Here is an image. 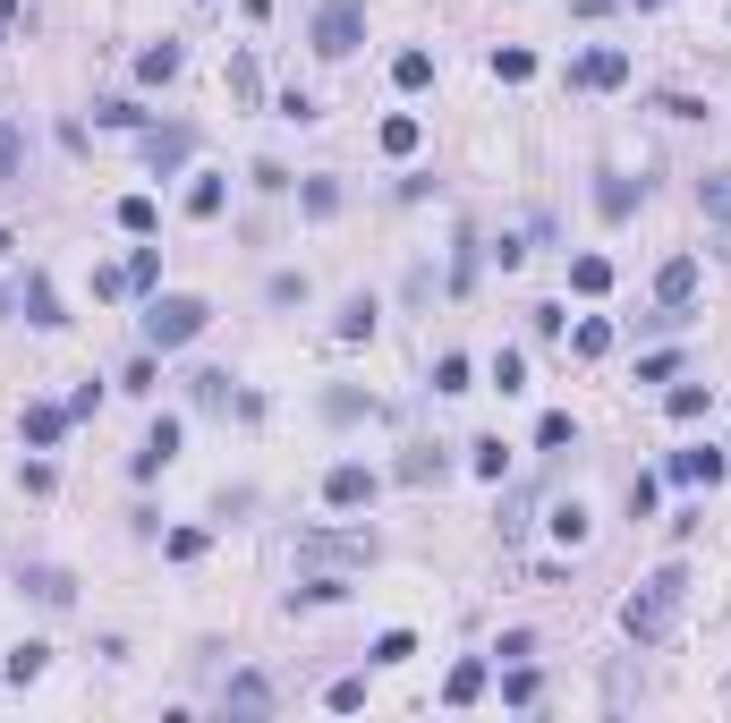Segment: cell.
Listing matches in <instances>:
<instances>
[{"mask_svg": "<svg viewBox=\"0 0 731 723\" xmlns=\"http://www.w3.org/2000/svg\"><path fill=\"white\" fill-rule=\"evenodd\" d=\"M731 452H672V486H715Z\"/></svg>", "mask_w": 731, "mask_h": 723, "instance_id": "30bf717a", "label": "cell"}, {"mask_svg": "<svg viewBox=\"0 0 731 723\" xmlns=\"http://www.w3.org/2000/svg\"><path fill=\"white\" fill-rule=\"evenodd\" d=\"M298 197H307V213H315V222H323V213H341V179H307Z\"/></svg>", "mask_w": 731, "mask_h": 723, "instance_id": "f1b7e54d", "label": "cell"}, {"mask_svg": "<svg viewBox=\"0 0 731 723\" xmlns=\"http://www.w3.org/2000/svg\"><path fill=\"white\" fill-rule=\"evenodd\" d=\"M477 690H485V664H451V681H443V698H451V707H468Z\"/></svg>", "mask_w": 731, "mask_h": 723, "instance_id": "603a6c76", "label": "cell"}, {"mask_svg": "<svg viewBox=\"0 0 731 723\" xmlns=\"http://www.w3.org/2000/svg\"><path fill=\"white\" fill-rule=\"evenodd\" d=\"M60 434H68V409H26V443L34 452H52Z\"/></svg>", "mask_w": 731, "mask_h": 723, "instance_id": "e0dca14e", "label": "cell"}, {"mask_svg": "<svg viewBox=\"0 0 731 723\" xmlns=\"http://www.w3.org/2000/svg\"><path fill=\"white\" fill-rule=\"evenodd\" d=\"M170 460H179V426H170V418H154V434H145V452H136V477H162Z\"/></svg>", "mask_w": 731, "mask_h": 723, "instance_id": "ba28073f", "label": "cell"}, {"mask_svg": "<svg viewBox=\"0 0 731 723\" xmlns=\"http://www.w3.org/2000/svg\"><path fill=\"white\" fill-rule=\"evenodd\" d=\"M179 60H188L179 43H145V52H136V77H145V86H162V77H179Z\"/></svg>", "mask_w": 731, "mask_h": 723, "instance_id": "5bb4252c", "label": "cell"}, {"mask_svg": "<svg viewBox=\"0 0 731 723\" xmlns=\"http://www.w3.org/2000/svg\"><path fill=\"white\" fill-rule=\"evenodd\" d=\"M596 204H605L612 222H621V213H630V204H638V188H630V179H605V188H596Z\"/></svg>", "mask_w": 731, "mask_h": 723, "instance_id": "d590c367", "label": "cell"}, {"mask_svg": "<svg viewBox=\"0 0 731 723\" xmlns=\"http://www.w3.org/2000/svg\"><path fill=\"white\" fill-rule=\"evenodd\" d=\"M544 527H553V536L578 554V545H587V502H553V520H544Z\"/></svg>", "mask_w": 731, "mask_h": 723, "instance_id": "2e32d148", "label": "cell"}, {"mask_svg": "<svg viewBox=\"0 0 731 723\" xmlns=\"http://www.w3.org/2000/svg\"><path fill=\"white\" fill-rule=\"evenodd\" d=\"M571 86H596V94H612V86H630V52H587V60L571 68Z\"/></svg>", "mask_w": 731, "mask_h": 723, "instance_id": "8992f818", "label": "cell"}, {"mask_svg": "<svg viewBox=\"0 0 731 723\" xmlns=\"http://www.w3.org/2000/svg\"><path fill=\"white\" fill-rule=\"evenodd\" d=\"M188 213H196V222H213V213H222V179H196V188H188Z\"/></svg>", "mask_w": 731, "mask_h": 723, "instance_id": "4dcf8cb0", "label": "cell"}, {"mask_svg": "<svg viewBox=\"0 0 731 723\" xmlns=\"http://www.w3.org/2000/svg\"><path fill=\"white\" fill-rule=\"evenodd\" d=\"M204 324H213V307H204V298H188V290L145 298V349H188Z\"/></svg>", "mask_w": 731, "mask_h": 723, "instance_id": "7a4b0ae2", "label": "cell"}, {"mask_svg": "<svg viewBox=\"0 0 731 723\" xmlns=\"http://www.w3.org/2000/svg\"><path fill=\"white\" fill-rule=\"evenodd\" d=\"M120 272H128V290H154V281H162V247H136Z\"/></svg>", "mask_w": 731, "mask_h": 723, "instance_id": "7402d4cb", "label": "cell"}, {"mask_svg": "<svg viewBox=\"0 0 731 723\" xmlns=\"http://www.w3.org/2000/svg\"><path fill=\"white\" fill-rule=\"evenodd\" d=\"M391 77H400V86H434V52H400V60H391Z\"/></svg>", "mask_w": 731, "mask_h": 723, "instance_id": "cb8c5ba5", "label": "cell"}, {"mask_svg": "<svg viewBox=\"0 0 731 723\" xmlns=\"http://www.w3.org/2000/svg\"><path fill=\"white\" fill-rule=\"evenodd\" d=\"M417 136L425 129H417L409 111H391V120H383V154H417Z\"/></svg>", "mask_w": 731, "mask_h": 723, "instance_id": "44dd1931", "label": "cell"}, {"mask_svg": "<svg viewBox=\"0 0 731 723\" xmlns=\"http://www.w3.org/2000/svg\"><path fill=\"white\" fill-rule=\"evenodd\" d=\"M307 298V272H273V307H298Z\"/></svg>", "mask_w": 731, "mask_h": 723, "instance_id": "60d3db41", "label": "cell"}, {"mask_svg": "<svg viewBox=\"0 0 731 723\" xmlns=\"http://www.w3.org/2000/svg\"><path fill=\"white\" fill-rule=\"evenodd\" d=\"M196 400H204V409H255L247 392H230V375H196Z\"/></svg>", "mask_w": 731, "mask_h": 723, "instance_id": "d6986e66", "label": "cell"}, {"mask_svg": "<svg viewBox=\"0 0 731 723\" xmlns=\"http://www.w3.org/2000/svg\"><path fill=\"white\" fill-rule=\"evenodd\" d=\"M468 452H477V477H494V486L510 477V452H502V443H468Z\"/></svg>", "mask_w": 731, "mask_h": 723, "instance_id": "8d00e7d4", "label": "cell"}, {"mask_svg": "<svg viewBox=\"0 0 731 723\" xmlns=\"http://www.w3.org/2000/svg\"><path fill=\"white\" fill-rule=\"evenodd\" d=\"M443 452H409V460H400V486H443Z\"/></svg>", "mask_w": 731, "mask_h": 723, "instance_id": "ac0fdd59", "label": "cell"}, {"mask_svg": "<svg viewBox=\"0 0 731 723\" xmlns=\"http://www.w3.org/2000/svg\"><path fill=\"white\" fill-rule=\"evenodd\" d=\"M9 247H18V238H9V231H0V256H9Z\"/></svg>", "mask_w": 731, "mask_h": 723, "instance_id": "f6af8a7d", "label": "cell"}, {"mask_svg": "<svg viewBox=\"0 0 731 723\" xmlns=\"http://www.w3.org/2000/svg\"><path fill=\"white\" fill-rule=\"evenodd\" d=\"M655 298H664L672 315H680V307H689V298H698V256H672L664 272H655Z\"/></svg>", "mask_w": 731, "mask_h": 723, "instance_id": "52a82bcc", "label": "cell"}, {"mask_svg": "<svg viewBox=\"0 0 731 723\" xmlns=\"http://www.w3.org/2000/svg\"><path fill=\"white\" fill-rule=\"evenodd\" d=\"M323 502H332V511H366V502H375V468L341 460L332 477H323Z\"/></svg>", "mask_w": 731, "mask_h": 723, "instance_id": "5b68a950", "label": "cell"}, {"mask_svg": "<svg viewBox=\"0 0 731 723\" xmlns=\"http://www.w3.org/2000/svg\"><path fill=\"white\" fill-rule=\"evenodd\" d=\"M120 231L128 238H154V197H120Z\"/></svg>", "mask_w": 731, "mask_h": 723, "instance_id": "4316f807", "label": "cell"}, {"mask_svg": "<svg viewBox=\"0 0 731 723\" xmlns=\"http://www.w3.org/2000/svg\"><path fill=\"white\" fill-rule=\"evenodd\" d=\"M536 690H544L536 672H528V664H510V681H502V698H510V707H536Z\"/></svg>", "mask_w": 731, "mask_h": 723, "instance_id": "d6a6232c", "label": "cell"}, {"mask_svg": "<svg viewBox=\"0 0 731 723\" xmlns=\"http://www.w3.org/2000/svg\"><path fill=\"white\" fill-rule=\"evenodd\" d=\"M341 341H366V332H375V298H350V307H341Z\"/></svg>", "mask_w": 731, "mask_h": 723, "instance_id": "d4e9b609", "label": "cell"}, {"mask_svg": "<svg viewBox=\"0 0 731 723\" xmlns=\"http://www.w3.org/2000/svg\"><path fill=\"white\" fill-rule=\"evenodd\" d=\"M18 298H26V315H34L43 332H60V324H68V315H60V298H52V281H43V272H26V290H18Z\"/></svg>", "mask_w": 731, "mask_h": 723, "instance_id": "7c38bea8", "label": "cell"}, {"mask_svg": "<svg viewBox=\"0 0 731 723\" xmlns=\"http://www.w3.org/2000/svg\"><path fill=\"white\" fill-rule=\"evenodd\" d=\"M230 94H239V102H255V94H264V77H255V60H239V68H230Z\"/></svg>", "mask_w": 731, "mask_h": 723, "instance_id": "b9f144b4", "label": "cell"}, {"mask_svg": "<svg viewBox=\"0 0 731 723\" xmlns=\"http://www.w3.org/2000/svg\"><path fill=\"white\" fill-rule=\"evenodd\" d=\"M434 392H468V358H434Z\"/></svg>", "mask_w": 731, "mask_h": 723, "instance_id": "74e56055", "label": "cell"}, {"mask_svg": "<svg viewBox=\"0 0 731 723\" xmlns=\"http://www.w3.org/2000/svg\"><path fill=\"white\" fill-rule=\"evenodd\" d=\"M18 179V129H0V188Z\"/></svg>", "mask_w": 731, "mask_h": 723, "instance_id": "7bdbcfd3", "label": "cell"}, {"mask_svg": "<svg viewBox=\"0 0 731 723\" xmlns=\"http://www.w3.org/2000/svg\"><path fill=\"white\" fill-rule=\"evenodd\" d=\"M706 400H715V383H680V392H672V418L689 426V418H706Z\"/></svg>", "mask_w": 731, "mask_h": 723, "instance_id": "f546056e", "label": "cell"}, {"mask_svg": "<svg viewBox=\"0 0 731 723\" xmlns=\"http://www.w3.org/2000/svg\"><path fill=\"white\" fill-rule=\"evenodd\" d=\"M357 43H366V0H323L315 9V52L323 60H350Z\"/></svg>", "mask_w": 731, "mask_h": 723, "instance_id": "3957f363", "label": "cell"}, {"mask_svg": "<svg viewBox=\"0 0 731 723\" xmlns=\"http://www.w3.org/2000/svg\"><path fill=\"white\" fill-rule=\"evenodd\" d=\"M409 656H417L409 630H383V638H375V664H409Z\"/></svg>", "mask_w": 731, "mask_h": 723, "instance_id": "e575fe53", "label": "cell"}, {"mask_svg": "<svg viewBox=\"0 0 731 723\" xmlns=\"http://www.w3.org/2000/svg\"><path fill=\"white\" fill-rule=\"evenodd\" d=\"M680 604H689V570H680V561H664V570H655V579L621 604V630H630L638 647H655V638L680 622Z\"/></svg>", "mask_w": 731, "mask_h": 723, "instance_id": "6da1fadb", "label": "cell"}, {"mask_svg": "<svg viewBox=\"0 0 731 723\" xmlns=\"http://www.w3.org/2000/svg\"><path fill=\"white\" fill-rule=\"evenodd\" d=\"M630 9H664V0H630Z\"/></svg>", "mask_w": 731, "mask_h": 723, "instance_id": "ee69618b", "label": "cell"}, {"mask_svg": "<svg viewBox=\"0 0 731 723\" xmlns=\"http://www.w3.org/2000/svg\"><path fill=\"white\" fill-rule=\"evenodd\" d=\"M477 281V231H459V256H451V298H468Z\"/></svg>", "mask_w": 731, "mask_h": 723, "instance_id": "ffe728a7", "label": "cell"}, {"mask_svg": "<svg viewBox=\"0 0 731 723\" xmlns=\"http://www.w3.org/2000/svg\"><path fill=\"white\" fill-rule=\"evenodd\" d=\"M298 561H323V570H366V561H375V536H366V527H341V536H332V527H315V536H298Z\"/></svg>", "mask_w": 731, "mask_h": 723, "instance_id": "277c9868", "label": "cell"}, {"mask_svg": "<svg viewBox=\"0 0 731 723\" xmlns=\"http://www.w3.org/2000/svg\"><path fill=\"white\" fill-rule=\"evenodd\" d=\"M494 77H502V86H528V77H536V60H528V52H494Z\"/></svg>", "mask_w": 731, "mask_h": 723, "instance_id": "836d02e7", "label": "cell"}, {"mask_svg": "<svg viewBox=\"0 0 731 723\" xmlns=\"http://www.w3.org/2000/svg\"><path fill=\"white\" fill-rule=\"evenodd\" d=\"M188 154H196V129H154V136H145V163H154V170H179Z\"/></svg>", "mask_w": 731, "mask_h": 723, "instance_id": "9c48e42d", "label": "cell"}, {"mask_svg": "<svg viewBox=\"0 0 731 723\" xmlns=\"http://www.w3.org/2000/svg\"><path fill=\"white\" fill-rule=\"evenodd\" d=\"M43 664H52V647H9V664H0V672H9V681H34V672H43Z\"/></svg>", "mask_w": 731, "mask_h": 723, "instance_id": "484cf974", "label": "cell"}, {"mask_svg": "<svg viewBox=\"0 0 731 723\" xmlns=\"http://www.w3.org/2000/svg\"><path fill=\"white\" fill-rule=\"evenodd\" d=\"M536 443H544V452H562V443H578V426H571V418H562V409H553V418H544V426H536Z\"/></svg>", "mask_w": 731, "mask_h": 723, "instance_id": "f35d334b", "label": "cell"}, {"mask_svg": "<svg viewBox=\"0 0 731 723\" xmlns=\"http://www.w3.org/2000/svg\"><path fill=\"white\" fill-rule=\"evenodd\" d=\"M571 290H578V298H605V290H612V264H605V256H571Z\"/></svg>", "mask_w": 731, "mask_h": 723, "instance_id": "9a60e30c", "label": "cell"}, {"mask_svg": "<svg viewBox=\"0 0 731 723\" xmlns=\"http://www.w3.org/2000/svg\"><path fill=\"white\" fill-rule=\"evenodd\" d=\"M494 383H502V392H519V383H528V358H519V349H502V358H494Z\"/></svg>", "mask_w": 731, "mask_h": 723, "instance_id": "ab89813d", "label": "cell"}, {"mask_svg": "<svg viewBox=\"0 0 731 723\" xmlns=\"http://www.w3.org/2000/svg\"><path fill=\"white\" fill-rule=\"evenodd\" d=\"M222 707L230 715H264V707H273V681H264V672H239V681L222 690Z\"/></svg>", "mask_w": 731, "mask_h": 723, "instance_id": "8fae6325", "label": "cell"}, {"mask_svg": "<svg viewBox=\"0 0 731 723\" xmlns=\"http://www.w3.org/2000/svg\"><path fill=\"white\" fill-rule=\"evenodd\" d=\"M26 596H34V604H68V596H77V579H68V570H52V561H34V570H26Z\"/></svg>", "mask_w": 731, "mask_h": 723, "instance_id": "4fadbf2b", "label": "cell"}, {"mask_svg": "<svg viewBox=\"0 0 731 723\" xmlns=\"http://www.w3.org/2000/svg\"><path fill=\"white\" fill-rule=\"evenodd\" d=\"M605 349H612V324H605V315H587V324H578V358H605Z\"/></svg>", "mask_w": 731, "mask_h": 723, "instance_id": "1f68e13d", "label": "cell"}, {"mask_svg": "<svg viewBox=\"0 0 731 723\" xmlns=\"http://www.w3.org/2000/svg\"><path fill=\"white\" fill-rule=\"evenodd\" d=\"M698 204H706V222H731V170H715V179H706Z\"/></svg>", "mask_w": 731, "mask_h": 723, "instance_id": "83f0119b", "label": "cell"}]
</instances>
